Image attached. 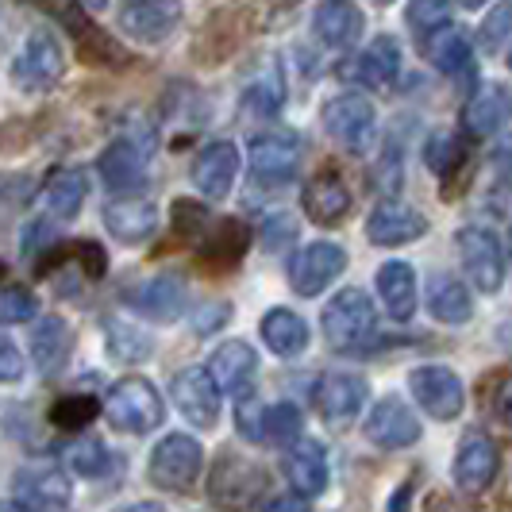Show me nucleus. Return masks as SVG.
<instances>
[{
	"instance_id": "nucleus-1",
	"label": "nucleus",
	"mask_w": 512,
	"mask_h": 512,
	"mask_svg": "<svg viewBox=\"0 0 512 512\" xmlns=\"http://www.w3.org/2000/svg\"><path fill=\"white\" fill-rule=\"evenodd\" d=\"M104 412H108L112 428L131 432V436H147V432H154V428L162 424L166 405H162L158 389H154L147 378L128 374V378H120V382L112 385V393H108V401H104Z\"/></svg>"
},
{
	"instance_id": "nucleus-2",
	"label": "nucleus",
	"mask_w": 512,
	"mask_h": 512,
	"mask_svg": "<svg viewBox=\"0 0 512 512\" xmlns=\"http://www.w3.org/2000/svg\"><path fill=\"white\" fill-rule=\"evenodd\" d=\"M12 505L20 512H62L70 505V478L54 462H27L12 478Z\"/></svg>"
},
{
	"instance_id": "nucleus-3",
	"label": "nucleus",
	"mask_w": 512,
	"mask_h": 512,
	"mask_svg": "<svg viewBox=\"0 0 512 512\" xmlns=\"http://www.w3.org/2000/svg\"><path fill=\"white\" fill-rule=\"evenodd\" d=\"M320 328L328 335V343L339 347V351L359 347L362 339L374 335V305H370V297L362 289H343L339 297H332V305L324 308Z\"/></svg>"
},
{
	"instance_id": "nucleus-4",
	"label": "nucleus",
	"mask_w": 512,
	"mask_h": 512,
	"mask_svg": "<svg viewBox=\"0 0 512 512\" xmlns=\"http://www.w3.org/2000/svg\"><path fill=\"white\" fill-rule=\"evenodd\" d=\"M12 77L24 93H47L58 85L62 77V47L54 39V31H31L24 39V47L16 54Z\"/></svg>"
},
{
	"instance_id": "nucleus-5",
	"label": "nucleus",
	"mask_w": 512,
	"mask_h": 512,
	"mask_svg": "<svg viewBox=\"0 0 512 512\" xmlns=\"http://www.w3.org/2000/svg\"><path fill=\"white\" fill-rule=\"evenodd\" d=\"M459 255H462V270L466 278L474 282V289L482 293H497L501 282H505V251L497 243V235L489 228H470L459 231Z\"/></svg>"
},
{
	"instance_id": "nucleus-6",
	"label": "nucleus",
	"mask_w": 512,
	"mask_h": 512,
	"mask_svg": "<svg viewBox=\"0 0 512 512\" xmlns=\"http://www.w3.org/2000/svg\"><path fill=\"white\" fill-rule=\"evenodd\" d=\"M205 466V451L193 436H166L151 455V482L158 489H189Z\"/></svg>"
},
{
	"instance_id": "nucleus-7",
	"label": "nucleus",
	"mask_w": 512,
	"mask_h": 512,
	"mask_svg": "<svg viewBox=\"0 0 512 512\" xmlns=\"http://www.w3.org/2000/svg\"><path fill=\"white\" fill-rule=\"evenodd\" d=\"M301 151H305V143H301V135H293V131H270V135H258L251 139V174L258 181H266V185H285V181L297 178V170H301Z\"/></svg>"
},
{
	"instance_id": "nucleus-8",
	"label": "nucleus",
	"mask_w": 512,
	"mask_h": 512,
	"mask_svg": "<svg viewBox=\"0 0 512 512\" xmlns=\"http://www.w3.org/2000/svg\"><path fill=\"white\" fill-rule=\"evenodd\" d=\"M374 120H378V112H374L370 97H362V93H343V97L328 101V108H324V128H328V135L339 139L347 151L355 154L370 151Z\"/></svg>"
},
{
	"instance_id": "nucleus-9",
	"label": "nucleus",
	"mask_w": 512,
	"mask_h": 512,
	"mask_svg": "<svg viewBox=\"0 0 512 512\" xmlns=\"http://www.w3.org/2000/svg\"><path fill=\"white\" fill-rule=\"evenodd\" d=\"M409 389L432 420H455L466 405L462 378L447 366H416L409 374Z\"/></svg>"
},
{
	"instance_id": "nucleus-10",
	"label": "nucleus",
	"mask_w": 512,
	"mask_h": 512,
	"mask_svg": "<svg viewBox=\"0 0 512 512\" xmlns=\"http://www.w3.org/2000/svg\"><path fill=\"white\" fill-rule=\"evenodd\" d=\"M347 270V251L335 247V243H308L297 255L289 258V285L301 293V297H316L324 293L328 285Z\"/></svg>"
},
{
	"instance_id": "nucleus-11",
	"label": "nucleus",
	"mask_w": 512,
	"mask_h": 512,
	"mask_svg": "<svg viewBox=\"0 0 512 512\" xmlns=\"http://www.w3.org/2000/svg\"><path fill=\"white\" fill-rule=\"evenodd\" d=\"M312 401H316L320 420H324L328 428H339V432H343V428H351L355 416L366 409L370 385L362 382V378H355V374H328V378H320Z\"/></svg>"
},
{
	"instance_id": "nucleus-12",
	"label": "nucleus",
	"mask_w": 512,
	"mask_h": 512,
	"mask_svg": "<svg viewBox=\"0 0 512 512\" xmlns=\"http://www.w3.org/2000/svg\"><path fill=\"white\" fill-rule=\"evenodd\" d=\"M174 401H178V412L193 424V428H216L220 424V385L212 382V374L201 370V366H189L181 370L174 385H170Z\"/></svg>"
},
{
	"instance_id": "nucleus-13",
	"label": "nucleus",
	"mask_w": 512,
	"mask_h": 512,
	"mask_svg": "<svg viewBox=\"0 0 512 512\" xmlns=\"http://www.w3.org/2000/svg\"><path fill=\"white\" fill-rule=\"evenodd\" d=\"M266 478L255 462H243L235 455H224L212 470V482H208V497L228 505V509H251L255 497L262 493Z\"/></svg>"
},
{
	"instance_id": "nucleus-14",
	"label": "nucleus",
	"mask_w": 512,
	"mask_h": 512,
	"mask_svg": "<svg viewBox=\"0 0 512 512\" xmlns=\"http://www.w3.org/2000/svg\"><path fill=\"white\" fill-rule=\"evenodd\" d=\"M366 439L382 451H401V447H412L420 439V420L405 401L385 397L366 416Z\"/></svg>"
},
{
	"instance_id": "nucleus-15",
	"label": "nucleus",
	"mask_w": 512,
	"mask_h": 512,
	"mask_svg": "<svg viewBox=\"0 0 512 512\" xmlns=\"http://www.w3.org/2000/svg\"><path fill=\"white\" fill-rule=\"evenodd\" d=\"M208 374H212V382L220 385L224 393L247 397L251 385H255V374H258V355L243 343V339H228V343H220V347L212 351Z\"/></svg>"
},
{
	"instance_id": "nucleus-16",
	"label": "nucleus",
	"mask_w": 512,
	"mask_h": 512,
	"mask_svg": "<svg viewBox=\"0 0 512 512\" xmlns=\"http://www.w3.org/2000/svg\"><path fill=\"white\" fill-rule=\"evenodd\" d=\"M181 20V8L170 0H135L120 8V31L139 43H162Z\"/></svg>"
},
{
	"instance_id": "nucleus-17",
	"label": "nucleus",
	"mask_w": 512,
	"mask_h": 512,
	"mask_svg": "<svg viewBox=\"0 0 512 512\" xmlns=\"http://www.w3.org/2000/svg\"><path fill=\"white\" fill-rule=\"evenodd\" d=\"M428 231V220L416 212V208L401 205V201H382V205L370 212L366 220V235L370 243L378 247H397V243H412Z\"/></svg>"
},
{
	"instance_id": "nucleus-18",
	"label": "nucleus",
	"mask_w": 512,
	"mask_h": 512,
	"mask_svg": "<svg viewBox=\"0 0 512 512\" xmlns=\"http://www.w3.org/2000/svg\"><path fill=\"white\" fill-rule=\"evenodd\" d=\"M235 174H239V151L231 147L228 139L208 143L205 151L197 154V162H193V185L212 201L228 197L231 185H235Z\"/></svg>"
},
{
	"instance_id": "nucleus-19",
	"label": "nucleus",
	"mask_w": 512,
	"mask_h": 512,
	"mask_svg": "<svg viewBox=\"0 0 512 512\" xmlns=\"http://www.w3.org/2000/svg\"><path fill=\"white\" fill-rule=\"evenodd\" d=\"M497 478V447L493 439H486L482 432L466 436L459 443V455H455V486L462 493H482Z\"/></svg>"
},
{
	"instance_id": "nucleus-20",
	"label": "nucleus",
	"mask_w": 512,
	"mask_h": 512,
	"mask_svg": "<svg viewBox=\"0 0 512 512\" xmlns=\"http://www.w3.org/2000/svg\"><path fill=\"white\" fill-rule=\"evenodd\" d=\"M401 74V43L397 39H374L366 51L347 66V77L359 81L362 89H389Z\"/></svg>"
},
{
	"instance_id": "nucleus-21",
	"label": "nucleus",
	"mask_w": 512,
	"mask_h": 512,
	"mask_svg": "<svg viewBox=\"0 0 512 512\" xmlns=\"http://www.w3.org/2000/svg\"><path fill=\"white\" fill-rule=\"evenodd\" d=\"M104 228L120 243H147L158 228V208L147 197H124L104 208Z\"/></svg>"
},
{
	"instance_id": "nucleus-22",
	"label": "nucleus",
	"mask_w": 512,
	"mask_h": 512,
	"mask_svg": "<svg viewBox=\"0 0 512 512\" xmlns=\"http://www.w3.org/2000/svg\"><path fill=\"white\" fill-rule=\"evenodd\" d=\"M347 208H351V193H347L339 174H316L305 185V212L312 224L332 228L347 216Z\"/></svg>"
},
{
	"instance_id": "nucleus-23",
	"label": "nucleus",
	"mask_w": 512,
	"mask_h": 512,
	"mask_svg": "<svg viewBox=\"0 0 512 512\" xmlns=\"http://www.w3.org/2000/svg\"><path fill=\"white\" fill-rule=\"evenodd\" d=\"M509 116H512V97L501 85H489V89L474 93L466 101V108H462V128L470 131V135H478V139H486V135L505 128Z\"/></svg>"
},
{
	"instance_id": "nucleus-24",
	"label": "nucleus",
	"mask_w": 512,
	"mask_h": 512,
	"mask_svg": "<svg viewBox=\"0 0 512 512\" xmlns=\"http://www.w3.org/2000/svg\"><path fill=\"white\" fill-rule=\"evenodd\" d=\"M131 301L143 316H151L154 324H174L185 308V285L174 274H158L147 285H139Z\"/></svg>"
},
{
	"instance_id": "nucleus-25",
	"label": "nucleus",
	"mask_w": 512,
	"mask_h": 512,
	"mask_svg": "<svg viewBox=\"0 0 512 512\" xmlns=\"http://www.w3.org/2000/svg\"><path fill=\"white\" fill-rule=\"evenodd\" d=\"M285 478H289V486L297 489V493H305V497L324 493V486H328V459H324V447L312 443V439H301V443L289 451V459H285Z\"/></svg>"
},
{
	"instance_id": "nucleus-26",
	"label": "nucleus",
	"mask_w": 512,
	"mask_h": 512,
	"mask_svg": "<svg viewBox=\"0 0 512 512\" xmlns=\"http://www.w3.org/2000/svg\"><path fill=\"white\" fill-rule=\"evenodd\" d=\"M262 339L278 359H297L308 347V324L289 308H270L262 316Z\"/></svg>"
},
{
	"instance_id": "nucleus-27",
	"label": "nucleus",
	"mask_w": 512,
	"mask_h": 512,
	"mask_svg": "<svg viewBox=\"0 0 512 512\" xmlns=\"http://www.w3.org/2000/svg\"><path fill=\"white\" fill-rule=\"evenodd\" d=\"M312 24H316V35L328 47L343 51V47H351L362 35V12L355 4H347V0H328V4L316 8V20Z\"/></svg>"
},
{
	"instance_id": "nucleus-28",
	"label": "nucleus",
	"mask_w": 512,
	"mask_h": 512,
	"mask_svg": "<svg viewBox=\"0 0 512 512\" xmlns=\"http://www.w3.org/2000/svg\"><path fill=\"white\" fill-rule=\"evenodd\" d=\"M378 293L393 320H409L416 312V270L409 262H385L378 270Z\"/></svg>"
},
{
	"instance_id": "nucleus-29",
	"label": "nucleus",
	"mask_w": 512,
	"mask_h": 512,
	"mask_svg": "<svg viewBox=\"0 0 512 512\" xmlns=\"http://www.w3.org/2000/svg\"><path fill=\"white\" fill-rule=\"evenodd\" d=\"M428 312L436 316L439 324H466L474 316V301L466 293V285L451 274H436L428 285Z\"/></svg>"
},
{
	"instance_id": "nucleus-30",
	"label": "nucleus",
	"mask_w": 512,
	"mask_h": 512,
	"mask_svg": "<svg viewBox=\"0 0 512 512\" xmlns=\"http://www.w3.org/2000/svg\"><path fill=\"white\" fill-rule=\"evenodd\" d=\"M70 347H74V339H70V328H66V320L62 316H47L35 335H31V362L43 370V374H54L62 362L70 359Z\"/></svg>"
},
{
	"instance_id": "nucleus-31",
	"label": "nucleus",
	"mask_w": 512,
	"mask_h": 512,
	"mask_svg": "<svg viewBox=\"0 0 512 512\" xmlns=\"http://www.w3.org/2000/svg\"><path fill=\"white\" fill-rule=\"evenodd\" d=\"M147 174V151L135 139H116L101 154V178L108 185H139Z\"/></svg>"
},
{
	"instance_id": "nucleus-32",
	"label": "nucleus",
	"mask_w": 512,
	"mask_h": 512,
	"mask_svg": "<svg viewBox=\"0 0 512 512\" xmlns=\"http://www.w3.org/2000/svg\"><path fill=\"white\" fill-rule=\"evenodd\" d=\"M85 170H62V174H54L47 181V189H43V208L51 212V220H74L77 212H81V201H85V193H89V185H85Z\"/></svg>"
},
{
	"instance_id": "nucleus-33",
	"label": "nucleus",
	"mask_w": 512,
	"mask_h": 512,
	"mask_svg": "<svg viewBox=\"0 0 512 512\" xmlns=\"http://www.w3.org/2000/svg\"><path fill=\"white\" fill-rule=\"evenodd\" d=\"M424 51L432 58V66H436L439 74H462V70H470V43H466V35L455 31V27H439L436 35H428L424 39Z\"/></svg>"
},
{
	"instance_id": "nucleus-34",
	"label": "nucleus",
	"mask_w": 512,
	"mask_h": 512,
	"mask_svg": "<svg viewBox=\"0 0 512 512\" xmlns=\"http://www.w3.org/2000/svg\"><path fill=\"white\" fill-rule=\"evenodd\" d=\"M104 335H108L112 359H120V362H143L154 351V343L147 339V332H139L128 320H108V324H104Z\"/></svg>"
},
{
	"instance_id": "nucleus-35",
	"label": "nucleus",
	"mask_w": 512,
	"mask_h": 512,
	"mask_svg": "<svg viewBox=\"0 0 512 512\" xmlns=\"http://www.w3.org/2000/svg\"><path fill=\"white\" fill-rule=\"evenodd\" d=\"M62 459H66V466L77 470L81 478H101V474H108V466H112L108 447L93 436H81V439H74V443H66Z\"/></svg>"
},
{
	"instance_id": "nucleus-36",
	"label": "nucleus",
	"mask_w": 512,
	"mask_h": 512,
	"mask_svg": "<svg viewBox=\"0 0 512 512\" xmlns=\"http://www.w3.org/2000/svg\"><path fill=\"white\" fill-rule=\"evenodd\" d=\"M262 432L270 443H293V439L301 436V409L297 405H274V409L266 412V420H262Z\"/></svg>"
},
{
	"instance_id": "nucleus-37",
	"label": "nucleus",
	"mask_w": 512,
	"mask_h": 512,
	"mask_svg": "<svg viewBox=\"0 0 512 512\" xmlns=\"http://www.w3.org/2000/svg\"><path fill=\"white\" fill-rule=\"evenodd\" d=\"M424 158H428V166L436 170L439 178H447V174H451V170L462 162L459 139H455L451 131H436V135L428 139V154H424Z\"/></svg>"
},
{
	"instance_id": "nucleus-38",
	"label": "nucleus",
	"mask_w": 512,
	"mask_h": 512,
	"mask_svg": "<svg viewBox=\"0 0 512 512\" xmlns=\"http://www.w3.org/2000/svg\"><path fill=\"white\" fill-rule=\"evenodd\" d=\"M35 312H39V301L31 297V289H24V285H8L0 293V320L4 324H27Z\"/></svg>"
},
{
	"instance_id": "nucleus-39",
	"label": "nucleus",
	"mask_w": 512,
	"mask_h": 512,
	"mask_svg": "<svg viewBox=\"0 0 512 512\" xmlns=\"http://www.w3.org/2000/svg\"><path fill=\"white\" fill-rule=\"evenodd\" d=\"M97 412H101V405H97L93 397H62V401L54 405V420H58L62 428H70V432H81Z\"/></svg>"
},
{
	"instance_id": "nucleus-40",
	"label": "nucleus",
	"mask_w": 512,
	"mask_h": 512,
	"mask_svg": "<svg viewBox=\"0 0 512 512\" xmlns=\"http://www.w3.org/2000/svg\"><path fill=\"white\" fill-rule=\"evenodd\" d=\"M447 16H451V8L439 4V0H416V4H409V24L420 35H428V31L436 35L439 27H447Z\"/></svg>"
},
{
	"instance_id": "nucleus-41",
	"label": "nucleus",
	"mask_w": 512,
	"mask_h": 512,
	"mask_svg": "<svg viewBox=\"0 0 512 512\" xmlns=\"http://www.w3.org/2000/svg\"><path fill=\"white\" fill-rule=\"evenodd\" d=\"M243 108H255L262 116H274L282 108V81H258L243 93Z\"/></svg>"
},
{
	"instance_id": "nucleus-42",
	"label": "nucleus",
	"mask_w": 512,
	"mask_h": 512,
	"mask_svg": "<svg viewBox=\"0 0 512 512\" xmlns=\"http://www.w3.org/2000/svg\"><path fill=\"white\" fill-rule=\"evenodd\" d=\"M293 239H297V220L293 216H285V212L266 216V224H262V247L278 251V247H289Z\"/></svg>"
},
{
	"instance_id": "nucleus-43",
	"label": "nucleus",
	"mask_w": 512,
	"mask_h": 512,
	"mask_svg": "<svg viewBox=\"0 0 512 512\" xmlns=\"http://www.w3.org/2000/svg\"><path fill=\"white\" fill-rule=\"evenodd\" d=\"M509 31H512V4H497L486 16V24H482V43H486L489 51H497L509 39Z\"/></svg>"
},
{
	"instance_id": "nucleus-44",
	"label": "nucleus",
	"mask_w": 512,
	"mask_h": 512,
	"mask_svg": "<svg viewBox=\"0 0 512 512\" xmlns=\"http://www.w3.org/2000/svg\"><path fill=\"white\" fill-rule=\"evenodd\" d=\"M24 374V359H20V351L12 347V343H0V378L4 382H16Z\"/></svg>"
},
{
	"instance_id": "nucleus-45",
	"label": "nucleus",
	"mask_w": 512,
	"mask_h": 512,
	"mask_svg": "<svg viewBox=\"0 0 512 512\" xmlns=\"http://www.w3.org/2000/svg\"><path fill=\"white\" fill-rule=\"evenodd\" d=\"M493 409H497V416H501V424H509L512 428V378H505V382L497 385V393H493Z\"/></svg>"
},
{
	"instance_id": "nucleus-46",
	"label": "nucleus",
	"mask_w": 512,
	"mask_h": 512,
	"mask_svg": "<svg viewBox=\"0 0 512 512\" xmlns=\"http://www.w3.org/2000/svg\"><path fill=\"white\" fill-rule=\"evenodd\" d=\"M262 512H308V497H278Z\"/></svg>"
},
{
	"instance_id": "nucleus-47",
	"label": "nucleus",
	"mask_w": 512,
	"mask_h": 512,
	"mask_svg": "<svg viewBox=\"0 0 512 512\" xmlns=\"http://www.w3.org/2000/svg\"><path fill=\"white\" fill-rule=\"evenodd\" d=\"M224 320H228V305L220 308V312H205V320H201L197 328H201V332H208V328H220Z\"/></svg>"
},
{
	"instance_id": "nucleus-48",
	"label": "nucleus",
	"mask_w": 512,
	"mask_h": 512,
	"mask_svg": "<svg viewBox=\"0 0 512 512\" xmlns=\"http://www.w3.org/2000/svg\"><path fill=\"white\" fill-rule=\"evenodd\" d=\"M124 512H166L162 505H154V501H139V505H128Z\"/></svg>"
},
{
	"instance_id": "nucleus-49",
	"label": "nucleus",
	"mask_w": 512,
	"mask_h": 512,
	"mask_svg": "<svg viewBox=\"0 0 512 512\" xmlns=\"http://www.w3.org/2000/svg\"><path fill=\"white\" fill-rule=\"evenodd\" d=\"M509 70H512V51H509Z\"/></svg>"
}]
</instances>
